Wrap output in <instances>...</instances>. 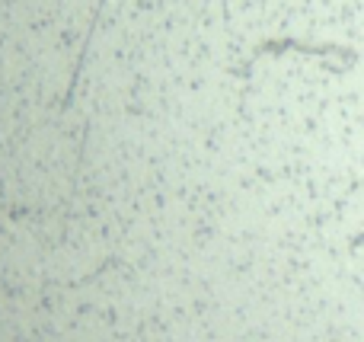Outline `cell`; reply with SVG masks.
Listing matches in <instances>:
<instances>
[{"label": "cell", "mask_w": 364, "mask_h": 342, "mask_svg": "<svg viewBox=\"0 0 364 342\" xmlns=\"http://www.w3.org/2000/svg\"><path fill=\"white\" fill-rule=\"evenodd\" d=\"M288 51H297V55L307 58H339L346 68H352L358 61L355 48H348V45H310V42H297V38H269V42H262L252 51V61L262 55H288Z\"/></svg>", "instance_id": "cell-1"}, {"label": "cell", "mask_w": 364, "mask_h": 342, "mask_svg": "<svg viewBox=\"0 0 364 342\" xmlns=\"http://www.w3.org/2000/svg\"><path fill=\"white\" fill-rule=\"evenodd\" d=\"M358 247H364V230H361V234L352 240V250H358Z\"/></svg>", "instance_id": "cell-2"}]
</instances>
